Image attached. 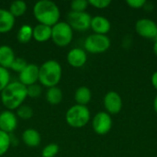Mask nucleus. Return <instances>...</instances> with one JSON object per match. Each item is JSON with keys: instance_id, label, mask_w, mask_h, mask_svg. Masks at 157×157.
Here are the masks:
<instances>
[{"instance_id": "f257e3e1", "label": "nucleus", "mask_w": 157, "mask_h": 157, "mask_svg": "<svg viewBox=\"0 0 157 157\" xmlns=\"http://www.w3.org/2000/svg\"><path fill=\"white\" fill-rule=\"evenodd\" d=\"M28 97L27 86L19 81L10 82L1 92V101L7 110L18 109Z\"/></svg>"}, {"instance_id": "f03ea898", "label": "nucleus", "mask_w": 157, "mask_h": 157, "mask_svg": "<svg viewBox=\"0 0 157 157\" xmlns=\"http://www.w3.org/2000/svg\"><path fill=\"white\" fill-rule=\"evenodd\" d=\"M33 15L40 24L52 27L59 22L61 12L59 6L51 0H40L33 6Z\"/></svg>"}, {"instance_id": "7ed1b4c3", "label": "nucleus", "mask_w": 157, "mask_h": 157, "mask_svg": "<svg viewBox=\"0 0 157 157\" xmlns=\"http://www.w3.org/2000/svg\"><path fill=\"white\" fill-rule=\"evenodd\" d=\"M62 74V66L55 60H48L39 66V81L48 88L56 86L59 84Z\"/></svg>"}, {"instance_id": "20e7f679", "label": "nucleus", "mask_w": 157, "mask_h": 157, "mask_svg": "<svg viewBox=\"0 0 157 157\" xmlns=\"http://www.w3.org/2000/svg\"><path fill=\"white\" fill-rule=\"evenodd\" d=\"M90 118V110L87 106L78 104L70 107L65 113V121L67 124L76 129L85 127L89 122Z\"/></svg>"}, {"instance_id": "39448f33", "label": "nucleus", "mask_w": 157, "mask_h": 157, "mask_svg": "<svg viewBox=\"0 0 157 157\" xmlns=\"http://www.w3.org/2000/svg\"><path fill=\"white\" fill-rule=\"evenodd\" d=\"M74 37V29L65 21H59L52 27V40L59 47L69 45Z\"/></svg>"}, {"instance_id": "423d86ee", "label": "nucleus", "mask_w": 157, "mask_h": 157, "mask_svg": "<svg viewBox=\"0 0 157 157\" xmlns=\"http://www.w3.org/2000/svg\"><path fill=\"white\" fill-rule=\"evenodd\" d=\"M111 45L110 39L107 35L101 34H90L84 43L85 51L90 53L98 54L103 53L107 52Z\"/></svg>"}, {"instance_id": "0eeeda50", "label": "nucleus", "mask_w": 157, "mask_h": 157, "mask_svg": "<svg viewBox=\"0 0 157 157\" xmlns=\"http://www.w3.org/2000/svg\"><path fill=\"white\" fill-rule=\"evenodd\" d=\"M92 17L86 11L75 12L70 11L68 13V24L73 29L78 31H86L90 28Z\"/></svg>"}, {"instance_id": "6e6552de", "label": "nucleus", "mask_w": 157, "mask_h": 157, "mask_svg": "<svg viewBox=\"0 0 157 157\" xmlns=\"http://www.w3.org/2000/svg\"><path fill=\"white\" fill-rule=\"evenodd\" d=\"M112 118L106 111L98 112L92 119V128L98 135H105L109 133L112 128Z\"/></svg>"}, {"instance_id": "1a4fd4ad", "label": "nucleus", "mask_w": 157, "mask_h": 157, "mask_svg": "<svg viewBox=\"0 0 157 157\" xmlns=\"http://www.w3.org/2000/svg\"><path fill=\"white\" fill-rule=\"evenodd\" d=\"M135 31L144 39L155 40L157 35V24L151 18H140L135 23Z\"/></svg>"}, {"instance_id": "9d476101", "label": "nucleus", "mask_w": 157, "mask_h": 157, "mask_svg": "<svg viewBox=\"0 0 157 157\" xmlns=\"http://www.w3.org/2000/svg\"><path fill=\"white\" fill-rule=\"evenodd\" d=\"M103 105L109 115L119 114L122 109V98L121 96L116 91H109L103 98Z\"/></svg>"}, {"instance_id": "9b49d317", "label": "nucleus", "mask_w": 157, "mask_h": 157, "mask_svg": "<svg viewBox=\"0 0 157 157\" xmlns=\"http://www.w3.org/2000/svg\"><path fill=\"white\" fill-rule=\"evenodd\" d=\"M18 81L25 86L37 84L39 81V66L35 63H28L18 74Z\"/></svg>"}, {"instance_id": "f8f14e48", "label": "nucleus", "mask_w": 157, "mask_h": 157, "mask_svg": "<svg viewBox=\"0 0 157 157\" xmlns=\"http://www.w3.org/2000/svg\"><path fill=\"white\" fill-rule=\"evenodd\" d=\"M17 126V115L11 110H4L0 113V131L6 133L13 132Z\"/></svg>"}, {"instance_id": "ddd939ff", "label": "nucleus", "mask_w": 157, "mask_h": 157, "mask_svg": "<svg viewBox=\"0 0 157 157\" xmlns=\"http://www.w3.org/2000/svg\"><path fill=\"white\" fill-rule=\"evenodd\" d=\"M66 59L71 66L75 68H80L86 64L87 61V54L84 49L73 48L68 52Z\"/></svg>"}, {"instance_id": "4468645a", "label": "nucleus", "mask_w": 157, "mask_h": 157, "mask_svg": "<svg viewBox=\"0 0 157 157\" xmlns=\"http://www.w3.org/2000/svg\"><path fill=\"white\" fill-rule=\"evenodd\" d=\"M90 28L96 34L107 35L111 29V23L103 16H95L91 19Z\"/></svg>"}, {"instance_id": "2eb2a0df", "label": "nucleus", "mask_w": 157, "mask_h": 157, "mask_svg": "<svg viewBox=\"0 0 157 157\" xmlns=\"http://www.w3.org/2000/svg\"><path fill=\"white\" fill-rule=\"evenodd\" d=\"M16 59L14 50L8 45L0 46V66L8 69Z\"/></svg>"}, {"instance_id": "dca6fc26", "label": "nucleus", "mask_w": 157, "mask_h": 157, "mask_svg": "<svg viewBox=\"0 0 157 157\" xmlns=\"http://www.w3.org/2000/svg\"><path fill=\"white\" fill-rule=\"evenodd\" d=\"M16 17L12 16L9 10L0 8V33L9 32L15 25Z\"/></svg>"}, {"instance_id": "f3484780", "label": "nucleus", "mask_w": 157, "mask_h": 157, "mask_svg": "<svg viewBox=\"0 0 157 157\" xmlns=\"http://www.w3.org/2000/svg\"><path fill=\"white\" fill-rule=\"evenodd\" d=\"M52 38V27L43 25V24H38L33 28V33H32V39L39 42H44L49 40Z\"/></svg>"}, {"instance_id": "a211bd4d", "label": "nucleus", "mask_w": 157, "mask_h": 157, "mask_svg": "<svg viewBox=\"0 0 157 157\" xmlns=\"http://www.w3.org/2000/svg\"><path fill=\"white\" fill-rule=\"evenodd\" d=\"M22 141L29 147H37L40 145L41 137L40 132L35 129H27L22 133Z\"/></svg>"}, {"instance_id": "6ab92c4d", "label": "nucleus", "mask_w": 157, "mask_h": 157, "mask_svg": "<svg viewBox=\"0 0 157 157\" xmlns=\"http://www.w3.org/2000/svg\"><path fill=\"white\" fill-rule=\"evenodd\" d=\"M74 97H75V100L76 104L86 106L92 98V92L87 86H79L75 90Z\"/></svg>"}, {"instance_id": "aec40b11", "label": "nucleus", "mask_w": 157, "mask_h": 157, "mask_svg": "<svg viewBox=\"0 0 157 157\" xmlns=\"http://www.w3.org/2000/svg\"><path fill=\"white\" fill-rule=\"evenodd\" d=\"M63 99V91L60 87L52 86L48 88L46 92V100L51 105H58Z\"/></svg>"}, {"instance_id": "412c9836", "label": "nucleus", "mask_w": 157, "mask_h": 157, "mask_svg": "<svg viewBox=\"0 0 157 157\" xmlns=\"http://www.w3.org/2000/svg\"><path fill=\"white\" fill-rule=\"evenodd\" d=\"M8 10L14 17H21L25 14L27 10V4L25 1L22 0H15L10 4Z\"/></svg>"}, {"instance_id": "4be33fe9", "label": "nucleus", "mask_w": 157, "mask_h": 157, "mask_svg": "<svg viewBox=\"0 0 157 157\" xmlns=\"http://www.w3.org/2000/svg\"><path fill=\"white\" fill-rule=\"evenodd\" d=\"M32 33H33V28H31L29 25H23L19 28L17 38V40L20 43H28L32 39Z\"/></svg>"}, {"instance_id": "5701e85b", "label": "nucleus", "mask_w": 157, "mask_h": 157, "mask_svg": "<svg viewBox=\"0 0 157 157\" xmlns=\"http://www.w3.org/2000/svg\"><path fill=\"white\" fill-rule=\"evenodd\" d=\"M11 145L10 135L3 131H0V156L4 155Z\"/></svg>"}, {"instance_id": "b1692460", "label": "nucleus", "mask_w": 157, "mask_h": 157, "mask_svg": "<svg viewBox=\"0 0 157 157\" xmlns=\"http://www.w3.org/2000/svg\"><path fill=\"white\" fill-rule=\"evenodd\" d=\"M17 116L22 120H29L33 116V109L28 105H21L17 109Z\"/></svg>"}, {"instance_id": "393cba45", "label": "nucleus", "mask_w": 157, "mask_h": 157, "mask_svg": "<svg viewBox=\"0 0 157 157\" xmlns=\"http://www.w3.org/2000/svg\"><path fill=\"white\" fill-rule=\"evenodd\" d=\"M59 145L57 144H49L41 151V157H54L59 153Z\"/></svg>"}, {"instance_id": "a878e982", "label": "nucleus", "mask_w": 157, "mask_h": 157, "mask_svg": "<svg viewBox=\"0 0 157 157\" xmlns=\"http://www.w3.org/2000/svg\"><path fill=\"white\" fill-rule=\"evenodd\" d=\"M10 83V74L7 69L0 66V92Z\"/></svg>"}, {"instance_id": "bb28decb", "label": "nucleus", "mask_w": 157, "mask_h": 157, "mask_svg": "<svg viewBox=\"0 0 157 157\" xmlns=\"http://www.w3.org/2000/svg\"><path fill=\"white\" fill-rule=\"evenodd\" d=\"M87 0H74L71 2V11L75 12H84L88 6Z\"/></svg>"}, {"instance_id": "cd10ccee", "label": "nucleus", "mask_w": 157, "mask_h": 157, "mask_svg": "<svg viewBox=\"0 0 157 157\" xmlns=\"http://www.w3.org/2000/svg\"><path fill=\"white\" fill-rule=\"evenodd\" d=\"M27 93H28V97L31 98H39L41 95L42 89L40 85L34 84L29 86H27Z\"/></svg>"}, {"instance_id": "c85d7f7f", "label": "nucleus", "mask_w": 157, "mask_h": 157, "mask_svg": "<svg viewBox=\"0 0 157 157\" xmlns=\"http://www.w3.org/2000/svg\"><path fill=\"white\" fill-rule=\"evenodd\" d=\"M27 64H28V63L26 62V60L25 59H23V58H19V57H16V59H15V61L13 62V63H12V65H11V69L13 70V71H15V72H17L18 74L27 66Z\"/></svg>"}, {"instance_id": "c756f323", "label": "nucleus", "mask_w": 157, "mask_h": 157, "mask_svg": "<svg viewBox=\"0 0 157 157\" xmlns=\"http://www.w3.org/2000/svg\"><path fill=\"white\" fill-rule=\"evenodd\" d=\"M88 4L96 8L104 9L109 7V6L111 4V1L110 0H88Z\"/></svg>"}, {"instance_id": "7c9ffc66", "label": "nucleus", "mask_w": 157, "mask_h": 157, "mask_svg": "<svg viewBox=\"0 0 157 157\" xmlns=\"http://www.w3.org/2000/svg\"><path fill=\"white\" fill-rule=\"evenodd\" d=\"M126 4L132 8L139 9V8L144 7V6L146 5V1L145 0H127Z\"/></svg>"}, {"instance_id": "2f4dec72", "label": "nucleus", "mask_w": 157, "mask_h": 157, "mask_svg": "<svg viewBox=\"0 0 157 157\" xmlns=\"http://www.w3.org/2000/svg\"><path fill=\"white\" fill-rule=\"evenodd\" d=\"M151 83H152V86H154V88L157 90V71L154 72V74L152 75L151 76Z\"/></svg>"}, {"instance_id": "473e14b6", "label": "nucleus", "mask_w": 157, "mask_h": 157, "mask_svg": "<svg viewBox=\"0 0 157 157\" xmlns=\"http://www.w3.org/2000/svg\"><path fill=\"white\" fill-rule=\"evenodd\" d=\"M154 52L155 54L157 56V40H155V43H154V47H153Z\"/></svg>"}, {"instance_id": "72a5a7b5", "label": "nucleus", "mask_w": 157, "mask_h": 157, "mask_svg": "<svg viewBox=\"0 0 157 157\" xmlns=\"http://www.w3.org/2000/svg\"><path fill=\"white\" fill-rule=\"evenodd\" d=\"M154 109H155V111L157 113V95L155 96V100H154Z\"/></svg>"}, {"instance_id": "f704fd0d", "label": "nucleus", "mask_w": 157, "mask_h": 157, "mask_svg": "<svg viewBox=\"0 0 157 157\" xmlns=\"http://www.w3.org/2000/svg\"><path fill=\"white\" fill-rule=\"evenodd\" d=\"M155 40H157V35H156V38H155Z\"/></svg>"}]
</instances>
